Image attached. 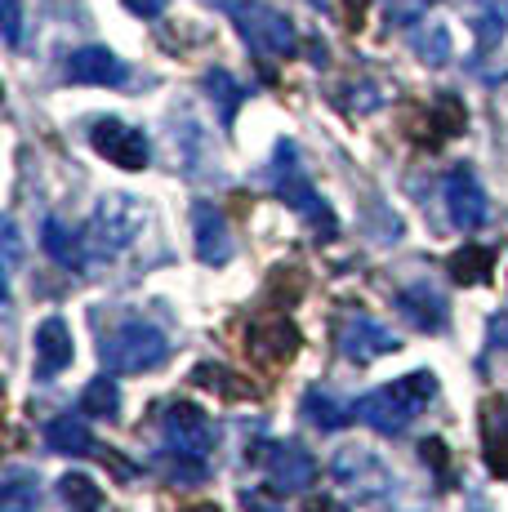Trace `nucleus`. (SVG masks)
<instances>
[{
    "mask_svg": "<svg viewBox=\"0 0 508 512\" xmlns=\"http://www.w3.org/2000/svg\"><path fill=\"white\" fill-rule=\"evenodd\" d=\"M433 397H437V374L433 370H410L397 383H384V388L366 392L353 410L370 432H379V437H397V432H406L410 423L419 419V410H424Z\"/></svg>",
    "mask_w": 508,
    "mask_h": 512,
    "instance_id": "1",
    "label": "nucleus"
},
{
    "mask_svg": "<svg viewBox=\"0 0 508 512\" xmlns=\"http://www.w3.org/2000/svg\"><path fill=\"white\" fill-rule=\"evenodd\" d=\"M143 223H148V210H143L134 196H103L94 205L90 223H85V259L90 263H112L130 250L143 236Z\"/></svg>",
    "mask_w": 508,
    "mask_h": 512,
    "instance_id": "2",
    "label": "nucleus"
},
{
    "mask_svg": "<svg viewBox=\"0 0 508 512\" xmlns=\"http://www.w3.org/2000/svg\"><path fill=\"white\" fill-rule=\"evenodd\" d=\"M272 183H277V196H281V201H286L295 214H304L312 228L321 232V241H335V232H339L335 214H330V205L321 201L317 187H312V179L304 174L295 143H286V139L277 143V161H272Z\"/></svg>",
    "mask_w": 508,
    "mask_h": 512,
    "instance_id": "3",
    "label": "nucleus"
},
{
    "mask_svg": "<svg viewBox=\"0 0 508 512\" xmlns=\"http://www.w3.org/2000/svg\"><path fill=\"white\" fill-rule=\"evenodd\" d=\"M99 357L112 374H143L170 357V343H165V334L152 321H125V326H116L103 339Z\"/></svg>",
    "mask_w": 508,
    "mask_h": 512,
    "instance_id": "4",
    "label": "nucleus"
},
{
    "mask_svg": "<svg viewBox=\"0 0 508 512\" xmlns=\"http://www.w3.org/2000/svg\"><path fill=\"white\" fill-rule=\"evenodd\" d=\"M228 14L259 58H290L295 54V45H299L295 27H290V18L277 14L272 5H263V0H228Z\"/></svg>",
    "mask_w": 508,
    "mask_h": 512,
    "instance_id": "5",
    "label": "nucleus"
},
{
    "mask_svg": "<svg viewBox=\"0 0 508 512\" xmlns=\"http://www.w3.org/2000/svg\"><path fill=\"white\" fill-rule=\"evenodd\" d=\"M161 437L165 450L174 455H188V459H210L214 450V419L205 415L201 406L192 401H170L161 415Z\"/></svg>",
    "mask_w": 508,
    "mask_h": 512,
    "instance_id": "6",
    "label": "nucleus"
},
{
    "mask_svg": "<svg viewBox=\"0 0 508 512\" xmlns=\"http://www.w3.org/2000/svg\"><path fill=\"white\" fill-rule=\"evenodd\" d=\"M335 343H339V352H344L353 366H370V361H379V357H388V352L402 348V339H397L393 330L379 326L370 312H357V308L339 317Z\"/></svg>",
    "mask_w": 508,
    "mask_h": 512,
    "instance_id": "7",
    "label": "nucleus"
},
{
    "mask_svg": "<svg viewBox=\"0 0 508 512\" xmlns=\"http://www.w3.org/2000/svg\"><path fill=\"white\" fill-rule=\"evenodd\" d=\"M90 143L103 161L121 165V170H148V161H152L148 134L125 125V121H116V116H99V121L90 125Z\"/></svg>",
    "mask_w": 508,
    "mask_h": 512,
    "instance_id": "8",
    "label": "nucleus"
},
{
    "mask_svg": "<svg viewBox=\"0 0 508 512\" xmlns=\"http://www.w3.org/2000/svg\"><path fill=\"white\" fill-rule=\"evenodd\" d=\"M442 196H446V219H451L455 232H477L486 223V214H491L482 183H477V174L468 170V165H455V170L446 174Z\"/></svg>",
    "mask_w": 508,
    "mask_h": 512,
    "instance_id": "9",
    "label": "nucleus"
},
{
    "mask_svg": "<svg viewBox=\"0 0 508 512\" xmlns=\"http://www.w3.org/2000/svg\"><path fill=\"white\" fill-rule=\"evenodd\" d=\"M330 472H335L339 486H348L357 499H384L388 490H393V472L384 468V459H375L370 450H361V446L339 450Z\"/></svg>",
    "mask_w": 508,
    "mask_h": 512,
    "instance_id": "10",
    "label": "nucleus"
},
{
    "mask_svg": "<svg viewBox=\"0 0 508 512\" xmlns=\"http://www.w3.org/2000/svg\"><path fill=\"white\" fill-rule=\"evenodd\" d=\"M299 343H304V334L295 330L290 317H281V312L250 321V330H246V352L259 366H286V361H295Z\"/></svg>",
    "mask_w": 508,
    "mask_h": 512,
    "instance_id": "11",
    "label": "nucleus"
},
{
    "mask_svg": "<svg viewBox=\"0 0 508 512\" xmlns=\"http://www.w3.org/2000/svg\"><path fill=\"white\" fill-rule=\"evenodd\" d=\"M192 236H197V259L205 268H223L232 259V232L219 205H210V201L192 205Z\"/></svg>",
    "mask_w": 508,
    "mask_h": 512,
    "instance_id": "12",
    "label": "nucleus"
},
{
    "mask_svg": "<svg viewBox=\"0 0 508 512\" xmlns=\"http://www.w3.org/2000/svg\"><path fill=\"white\" fill-rule=\"evenodd\" d=\"M268 464V477H272V490H308L317 481V459L308 455L299 441H277L268 446V455H259Z\"/></svg>",
    "mask_w": 508,
    "mask_h": 512,
    "instance_id": "13",
    "label": "nucleus"
},
{
    "mask_svg": "<svg viewBox=\"0 0 508 512\" xmlns=\"http://www.w3.org/2000/svg\"><path fill=\"white\" fill-rule=\"evenodd\" d=\"M397 312H402L410 326L424 330V334L446 330V317H451V308H446V294L437 290V285H428V281L406 285V290L397 294Z\"/></svg>",
    "mask_w": 508,
    "mask_h": 512,
    "instance_id": "14",
    "label": "nucleus"
},
{
    "mask_svg": "<svg viewBox=\"0 0 508 512\" xmlns=\"http://www.w3.org/2000/svg\"><path fill=\"white\" fill-rule=\"evenodd\" d=\"M76 348H72V326L63 317H45L36 330V379H54L72 366Z\"/></svg>",
    "mask_w": 508,
    "mask_h": 512,
    "instance_id": "15",
    "label": "nucleus"
},
{
    "mask_svg": "<svg viewBox=\"0 0 508 512\" xmlns=\"http://www.w3.org/2000/svg\"><path fill=\"white\" fill-rule=\"evenodd\" d=\"M67 81L72 85H121L125 63L107 45H85L67 58Z\"/></svg>",
    "mask_w": 508,
    "mask_h": 512,
    "instance_id": "16",
    "label": "nucleus"
},
{
    "mask_svg": "<svg viewBox=\"0 0 508 512\" xmlns=\"http://www.w3.org/2000/svg\"><path fill=\"white\" fill-rule=\"evenodd\" d=\"M45 446L54 455H103V446L94 441V432L85 428V415H58L45 423Z\"/></svg>",
    "mask_w": 508,
    "mask_h": 512,
    "instance_id": "17",
    "label": "nucleus"
},
{
    "mask_svg": "<svg viewBox=\"0 0 508 512\" xmlns=\"http://www.w3.org/2000/svg\"><path fill=\"white\" fill-rule=\"evenodd\" d=\"M41 508V477L32 468H5L0 477V512H36Z\"/></svg>",
    "mask_w": 508,
    "mask_h": 512,
    "instance_id": "18",
    "label": "nucleus"
},
{
    "mask_svg": "<svg viewBox=\"0 0 508 512\" xmlns=\"http://www.w3.org/2000/svg\"><path fill=\"white\" fill-rule=\"evenodd\" d=\"M192 383H197V388L219 392L223 401H254V397H259V388H254L250 379H241L237 370L219 366V361H201V366L192 370Z\"/></svg>",
    "mask_w": 508,
    "mask_h": 512,
    "instance_id": "19",
    "label": "nucleus"
},
{
    "mask_svg": "<svg viewBox=\"0 0 508 512\" xmlns=\"http://www.w3.org/2000/svg\"><path fill=\"white\" fill-rule=\"evenodd\" d=\"M486 468L495 477H508V397L500 401H486Z\"/></svg>",
    "mask_w": 508,
    "mask_h": 512,
    "instance_id": "20",
    "label": "nucleus"
},
{
    "mask_svg": "<svg viewBox=\"0 0 508 512\" xmlns=\"http://www.w3.org/2000/svg\"><path fill=\"white\" fill-rule=\"evenodd\" d=\"M41 245H45V254H50L58 268H85V236L67 232L58 219H45Z\"/></svg>",
    "mask_w": 508,
    "mask_h": 512,
    "instance_id": "21",
    "label": "nucleus"
},
{
    "mask_svg": "<svg viewBox=\"0 0 508 512\" xmlns=\"http://www.w3.org/2000/svg\"><path fill=\"white\" fill-rule=\"evenodd\" d=\"M205 94H210V103L219 107V121H223V125L237 121L241 103H246V85H241L232 72H223V67L205 72Z\"/></svg>",
    "mask_w": 508,
    "mask_h": 512,
    "instance_id": "22",
    "label": "nucleus"
},
{
    "mask_svg": "<svg viewBox=\"0 0 508 512\" xmlns=\"http://www.w3.org/2000/svg\"><path fill=\"white\" fill-rule=\"evenodd\" d=\"M451 277L459 285H486L491 281V268H495V250L491 245H464V250L451 254Z\"/></svg>",
    "mask_w": 508,
    "mask_h": 512,
    "instance_id": "23",
    "label": "nucleus"
},
{
    "mask_svg": "<svg viewBox=\"0 0 508 512\" xmlns=\"http://www.w3.org/2000/svg\"><path fill=\"white\" fill-rule=\"evenodd\" d=\"M304 415L312 428H321V432H339L348 419L357 415L353 406H344V401H335L330 392H321V388H308V397H304Z\"/></svg>",
    "mask_w": 508,
    "mask_h": 512,
    "instance_id": "24",
    "label": "nucleus"
},
{
    "mask_svg": "<svg viewBox=\"0 0 508 512\" xmlns=\"http://www.w3.org/2000/svg\"><path fill=\"white\" fill-rule=\"evenodd\" d=\"M116 410H121V388H116V379H94L90 388L81 392V415L85 419H116Z\"/></svg>",
    "mask_w": 508,
    "mask_h": 512,
    "instance_id": "25",
    "label": "nucleus"
},
{
    "mask_svg": "<svg viewBox=\"0 0 508 512\" xmlns=\"http://www.w3.org/2000/svg\"><path fill=\"white\" fill-rule=\"evenodd\" d=\"M58 495H63V504L72 512H99L103 508V490L94 486L85 472H67V477L58 481Z\"/></svg>",
    "mask_w": 508,
    "mask_h": 512,
    "instance_id": "26",
    "label": "nucleus"
},
{
    "mask_svg": "<svg viewBox=\"0 0 508 512\" xmlns=\"http://www.w3.org/2000/svg\"><path fill=\"white\" fill-rule=\"evenodd\" d=\"M415 58H419V63H428V67L451 63V32H446L442 23L415 32Z\"/></svg>",
    "mask_w": 508,
    "mask_h": 512,
    "instance_id": "27",
    "label": "nucleus"
},
{
    "mask_svg": "<svg viewBox=\"0 0 508 512\" xmlns=\"http://www.w3.org/2000/svg\"><path fill=\"white\" fill-rule=\"evenodd\" d=\"M437 0H379V9H384V23L388 27H410L419 23V18L433 9Z\"/></svg>",
    "mask_w": 508,
    "mask_h": 512,
    "instance_id": "28",
    "label": "nucleus"
},
{
    "mask_svg": "<svg viewBox=\"0 0 508 512\" xmlns=\"http://www.w3.org/2000/svg\"><path fill=\"white\" fill-rule=\"evenodd\" d=\"M473 32H477V41H482V49L500 45V36H504V18H500V9H495L491 0H482V5L473 9Z\"/></svg>",
    "mask_w": 508,
    "mask_h": 512,
    "instance_id": "29",
    "label": "nucleus"
},
{
    "mask_svg": "<svg viewBox=\"0 0 508 512\" xmlns=\"http://www.w3.org/2000/svg\"><path fill=\"white\" fill-rule=\"evenodd\" d=\"M433 121H437V134H442V139H455L459 130H464V103H459V98H451V94H442L437 98V107H433Z\"/></svg>",
    "mask_w": 508,
    "mask_h": 512,
    "instance_id": "30",
    "label": "nucleus"
},
{
    "mask_svg": "<svg viewBox=\"0 0 508 512\" xmlns=\"http://www.w3.org/2000/svg\"><path fill=\"white\" fill-rule=\"evenodd\" d=\"M0 27H5V45L23 41V0H0Z\"/></svg>",
    "mask_w": 508,
    "mask_h": 512,
    "instance_id": "31",
    "label": "nucleus"
},
{
    "mask_svg": "<svg viewBox=\"0 0 508 512\" xmlns=\"http://www.w3.org/2000/svg\"><path fill=\"white\" fill-rule=\"evenodd\" d=\"M419 450H424V464H433L437 468V477H442V481H451V455H446V446H442V441H424V446H419Z\"/></svg>",
    "mask_w": 508,
    "mask_h": 512,
    "instance_id": "32",
    "label": "nucleus"
},
{
    "mask_svg": "<svg viewBox=\"0 0 508 512\" xmlns=\"http://www.w3.org/2000/svg\"><path fill=\"white\" fill-rule=\"evenodd\" d=\"M18 272V228L14 219H5V281H14Z\"/></svg>",
    "mask_w": 508,
    "mask_h": 512,
    "instance_id": "33",
    "label": "nucleus"
},
{
    "mask_svg": "<svg viewBox=\"0 0 508 512\" xmlns=\"http://www.w3.org/2000/svg\"><path fill=\"white\" fill-rule=\"evenodd\" d=\"M121 5L130 9L134 18H148V23H152V18L165 14V5H170V0H121Z\"/></svg>",
    "mask_w": 508,
    "mask_h": 512,
    "instance_id": "34",
    "label": "nucleus"
},
{
    "mask_svg": "<svg viewBox=\"0 0 508 512\" xmlns=\"http://www.w3.org/2000/svg\"><path fill=\"white\" fill-rule=\"evenodd\" d=\"M241 504H246L250 512H281L277 499H268V490H259V486H254V490H241Z\"/></svg>",
    "mask_w": 508,
    "mask_h": 512,
    "instance_id": "35",
    "label": "nucleus"
},
{
    "mask_svg": "<svg viewBox=\"0 0 508 512\" xmlns=\"http://www.w3.org/2000/svg\"><path fill=\"white\" fill-rule=\"evenodd\" d=\"M308 512H348V508H344V504H339V499L321 495V499H312V504H308Z\"/></svg>",
    "mask_w": 508,
    "mask_h": 512,
    "instance_id": "36",
    "label": "nucleus"
},
{
    "mask_svg": "<svg viewBox=\"0 0 508 512\" xmlns=\"http://www.w3.org/2000/svg\"><path fill=\"white\" fill-rule=\"evenodd\" d=\"M491 339H495V348H504V352H508V321H500V317L491 321Z\"/></svg>",
    "mask_w": 508,
    "mask_h": 512,
    "instance_id": "37",
    "label": "nucleus"
},
{
    "mask_svg": "<svg viewBox=\"0 0 508 512\" xmlns=\"http://www.w3.org/2000/svg\"><path fill=\"white\" fill-rule=\"evenodd\" d=\"M183 512H219L214 504H192V508H183Z\"/></svg>",
    "mask_w": 508,
    "mask_h": 512,
    "instance_id": "38",
    "label": "nucleus"
}]
</instances>
